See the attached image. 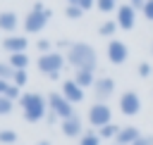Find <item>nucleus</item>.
<instances>
[{"instance_id":"f257e3e1","label":"nucleus","mask_w":153,"mask_h":145,"mask_svg":"<svg viewBox=\"0 0 153 145\" xmlns=\"http://www.w3.org/2000/svg\"><path fill=\"white\" fill-rule=\"evenodd\" d=\"M67 62L74 69H86V71H96V50L88 43H72V48L67 50Z\"/></svg>"},{"instance_id":"f03ea898","label":"nucleus","mask_w":153,"mask_h":145,"mask_svg":"<svg viewBox=\"0 0 153 145\" xmlns=\"http://www.w3.org/2000/svg\"><path fill=\"white\" fill-rule=\"evenodd\" d=\"M19 107L24 112V119L29 124H36L41 119H45V107H48V97L38 95V93H24L19 97Z\"/></svg>"},{"instance_id":"7ed1b4c3","label":"nucleus","mask_w":153,"mask_h":145,"mask_svg":"<svg viewBox=\"0 0 153 145\" xmlns=\"http://www.w3.org/2000/svg\"><path fill=\"white\" fill-rule=\"evenodd\" d=\"M48 19H50V10H45L41 2H36L31 7V12L24 17V31L26 33H38L48 24Z\"/></svg>"},{"instance_id":"20e7f679","label":"nucleus","mask_w":153,"mask_h":145,"mask_svg":"<svg viewBox=\"0 0 153 145\" xmlns=\"http://www.w3.org/2000/svg\"><path fill=\"white\" fill-rule=\"evenodd\" d=\"M67 62V57H62L57 50H53V52H48V55H38V71H43V74H60L62 71V64Z\"/></svg>"},{"instance_id":"39448f33","label":"nucleus","mask_w":153,"mask_h":145,"mask_svg":"<svg viewBox=\"0 0 153 145\" xmlns=\"http://www.w3.org/2000/svg\"><path fill=\"white\" fill-rule=\"evenodd\" d=\"M110 119H112V112H110V107H108L105 102H96V105H91V109H88V121H91V126L103 128V126L112 124Z\"/></svg>"},{"instance_id":"423d86ee","label":"nucleus","mask_w":153,"mask_h":145,"mask_svg":"<svg viewBox=\"0 0 153 145\" xmlns=\"http://www.w3.org/2000/svg\"><path fill=\"white\" fill-rule=\"evenodd\" d=\"M48 107H50V112H55L62 121H65V119H69V116H74L72 102H67L62 93H60V95H57V93H50V95H48Z\"/></svg>"},{"instance_id":"0eeeda50","label":"nucleus","mask_w":153,"mask_h":145,"mask_svg":"<svg viewBox=\"0 0 153 145\" xmlns=\"http://www.w3.org/2000/svg\"><path fill=\"white\" fill-rule=\"evenodd\" d=\"M139 109H141V97H139V93L127 90V93L120 95V112H122V114L134 116V114H139Z\"/></svg>"},{"instance_id":"6e6552de","label":"nucleus","mask_w":153,"mask_h":145,"mask_svg":"<svg viewBox=\"0 0 153 145\" xmlns=\"http://www.w3.org/2000/svg\"><path fill=\"white\" fill-rule=\"evenodd\" d=\"M136 24V10L131 5H120L117 7V26L124 31H131Z\"/></svg>"},{"instance_id":"1a4fd4ad","label":"nucleus","mask_w":153,"mask_h":145,"mask_svg":"<svg viewBox=\"0 0 153 145\" xmlns=\"http://www.w3.org/2000/svg\"><path fill=\"white\" fill-rule=\"evenodd\" d=\"M127 45L122 43V40H117V38H112L110 43H108V59L112 62V64H124L127 62Z\"/></svg>"},{"instance_id":"9d476101","label":"nucleus","mask_w":153,"mask_h":145,"mask_svg":"<svg viewBox=\"0 0 153 145\" xmlns=\"http://www.w3.org/2000/svg\"><path fill=\"white\" fill-rule=\"evenodd\" d=\"M112 93H115V81H112L110 76H103V78H98V81L93 83V95H96L98 102L108 100Z\"/></svg>"},{"instance_id":"9b49d317","label":"nucleus","mask_w":153,"mask_h":145,"mask_svg":"<svg viewBox=\"0 0 153 145\" xmlns=\"http://www.w3.org/2000/svg\"><path fill=\"white\" fill-rule=\"evenodd\" d=\"M62 95H65V100L72 102V105H74V102H81V100H84V88L76 86L74 78H69V81L62 83Z\"/></svg>"},{"instance_id":"f8f14e48","label":"nucleus","mask_w":153,"mask_h":145,"mask_svg":"<svg viewBox=\"0 0 153 145\" xmlns=\"http://www.w3.org/2000/svg\"><path fill=\"white\" fill-rule=\"evenodd\" d=\"M26 45H29V40H26L24 36H7V38L2 40V48H5L10 55H17V52H26Z\"/></svg>"},{"instance_id":"ddd939ff","label":"nucleus","mask_w":153,"mask_h":145,"mask_svg":"<svg viewBox=\"0 0 153 145\" xmlns=\"http://www.w3.org/2000/svg\"><path fill=\"white\" fill-rule=\"evenodd\" d=\"M62 133L65 135H69V138H81L84 135V126H81V119L74 114V116H69V119H65L62 121Z\"/></svg>"},{"instance_id":"4468645a","label":"nucleus","mask_w":153,"mask_h":145,"mask_svg":"<svg viewBox=\"0 0 153 145\" xmlns=\"http://www.w3.org/2000/svg\"><path fill=\"white\" fill-rule=\"evenodd\" d=\"M141 138V133H139V128L136 126H124L120 133H117V138H115V145H131L134 140H139Z\"/></svg>"},{"instance_id":"2eb2a0df","label":"nucleus","mask_w":153,"mask_h":145,"mask_svg":"<svg viewBox=\"0 0 153 145\" xmlns=\"http://www.w3.org/2000/svg\"><path fill=\"white\" fill-rule=\"evenodd\" d=\"M19 26V17L14 12H0V31H7L12 36V31Z\"/></svg>"},{"instance_id":"dca6fc26","label":"nucleus","mask_w":153,"mask_h":145,"mask_svg":"<svg viewBox=\"0 0 153 145\" xmlns=\"http://www.w3.org/2000/svg\"><path fill=\"white\" fill-rule=\"evenodd\" d=\"M74 81H76V86H81V88H88V86L96 83L93 71H86V69H74Z\"/></svg>"},{"instance_id":"f3484780","label":"nucleus","mask_w":153,"mask_h":145,"mask_svg":"<svg viewBox=\"0 0 153 145\" xmlns=\"http://www.w3.org/2000/svg\"><path fill=\"white\" fill-rule=\"evenodd\" d=\"M10 64L14 71H26V64H29V57L26 52H17V55H10Z\"/></svg>"},{"instance_id":"a211bd4d","label":"nucleus","mask_w":153,"mask_h":145,"mask_svg":"<svg viewBox=\"0 0 153 145\" xmlns=\"http://www.w3.org/2000/svg\"><path fill=\"white\" fill-rule=\"evenodd\" d=\"M120 131H122L120 126H115V124H108V126L98 128V135H100V138H117V133H120Z\"/></svg>"},{"instance_id":"6ab92c4d","label":"nucleus","mask_w":153,"mask_h":145,"mask_svg":"<svg viewBox=\"0 0 153 145\" xmlns=\"http://www.w3.org/2000/svg\"><path fill=\"white\" fill-rule=\"evenodd\" d=\"M12 143H17V133L12 128H2L0 131V145H12Z\"/></svg>"},{"instance_id":"aec40b11","label":"nucleus","mask_w":153,"mask_h":145,"mask_svg":"<svg viewBox=\"0 0 153 145\" xmlns=\"http://www.w3.org/2000/svg\"><path fill=\"white\" fill-rule=\"evenodd\" d=\"M12 76H14L12 64H10V62H0V78H2V81H12Z\"/></svg>"},{"instance_id":"412c9836","label":"nucleus","mask_w":153,"mask_h":145,"mask_svg":"<svg viewBox=\"0 0 153 145\" xmlns=\"http://www.w3.org/2000/svg\"><path fill=\"white\" fill-rule=\"evenodd\" d=\"M79 145H100V135H96V133H84L81 138H79Z\"/></svg>"},{"instance_id":"4be33fe9","label":"nucleus","mask_w":153,"mask_h":145,"mask_svg":"<svg viewBox=\"0 0 153 145\" xmlns=\"http://www.w3.org/2000/svg\"><path fill=\"white\" fill-rule=\"evenodd\" d=\"M98 31H100V36H112L117 31V21H103Z\"/></svg>"},{"instance_id":"5701e85b","label":"nucleus","mask_w":153,"mask_h":145,"mask_svg":"<svg viewBox=\"0 0 153 145\" xmlns=\"http://www.w3.org/2000/svg\"><path fill=\"white\" fill-rule=\"evenodd\" d=\"M65 14H67L69 19H79V17L84 14V10L76 7V5H67V7H65Z\"/></svg>"},{"instance_id":"b1692460","label":"nucleus","mask_w":153,"mask_h":145,"mask_svg":"<svg viewBox=\"0 0 153 145\" xmlns=\"http://www.w3.org/2000/svg\"><path fill=\"white\" fill-rule=\"evenodd\" d=\"M96 7L100 12H112L115 10V0H96Z\"/></svg>"},{"instance_id":"393cba45","label":"nucleus","mask_w":153,"mask_h":145,"mask_svg":"<svg viewBox=\"0 0 153 145\" xmlns=\"http://www.w3.org/2000/svg\"><path fill=\"white\" fill-rule=\"evenodd\" d=\"M50 45H53V43H50L48 38H41V40L36 43V48H38V52H41V55H48V52H53V50H50Z\"/></svg>"},{"instance_id":"a878e982","label":"nucleus","mask_w":153,"mask_h":145,"mask_svg":"<svg viewBox=\"0 0 153 145\" xmlns=\"http://www.w3.org/2000/svg\"><path fill=\"white\" fill-rule=\"evenodd\" d=\"M24 83H26V71H14V76H12V86L22 88Z\"/></svg>"},{"instance_id":"bb28decb","label":"nucleus","mask_w":153,"mask_h":145,"mask_svg":"<svg viewBox=\"0 0 153 145\" xmlns=\"http://www.w3.org/2000/svg\"><path fill=\"white\" fill-rule=\"evenodd\" d=\"M10 112H12V100L0 95V114H10Z\"/></svg>"},{"instance_id":"cd10ccee","label":"nucleus","mask_w":153,"mask_h":145,"mask_svg":"<svg viewBox=\"0 0 153 145\" xmlns=\"http://www.w3.org/2000/svg\"><path fill=\"white\" fill-rule=\"evenodd\" d=\"M143 17L148 19V21H153V0H146V5H143Z\"/></svg>"},{"instance_id":"c85d7f7f","label":"nucleus","mask_w":153,"mask_h":145,"mask_svg":"<svg viewBox=\"0 0 153 145\" xmlns=\"http://www.w3.org/2000/svg\"><path fill=\"white\" fill-rule=\"evenodd\" d=\"M139 76H143V78L151 76V64H148V62H141V64H139Z\"/></svg>"},{"instance_id":"c756f323","label":"nucleus","mask_w":153,"mask_h":145,"mask_svg":"<svg viewBox=\"0 0 153 145\" xmlns=\"http://www.w3.org/2000/svg\"><path fill=\"white\" fill-rule=\"evenodd\" d=\"M5 97H10V100L22 97V95H19V88H17V86H10V90H7V95H5Z\"/></svg>"},{"instance_id":"7c9ffc66","label":"nucleus","mask_w":153,"mask_h":145,"mask_svg":"<svg viewBox=\"0 0 153 145\" xmlns=\"http://www.w3.org/2000/svg\"><path fill=\"white\" fill-rule=\"evenodd\" d=\"M151 143H153V135H141V138L134 140L131 145H151Z\"/></svg>"},{"instance_id":"2f4dec72","label":"nucleus","mask_w":153,"mask_h":145,"mask_svg":"<svg viewBox=\"0 0 153 145\" xmlns=\"http://www.w3.org/2000/svg\"><path fill=\"white\" fill-rule=\"evenodd\" d=\"M93 5H96V0H79V5H76V7H81V10L86 12V10H91Z\"/></svg>"},{"instance_id":"473e14b6","label":"nucleus","mask_w":153,"mask_h":145,"mask_svg":"<svg viewBox=\"0 0 153 145\" xmlns=\"http://www.w3.org/2000/svg\"><path fill=\"white\" fill-rule=\"evenodd\" d=\"M10 86H12L10 81H2V78H0V95H7V90H10Z\"/></svg>"},{"instance_id":"72a5a7b5","label":"nucleus","mask_w":153,"mask_h":145,"mask_svg":"<svg viewBox=\"0 0 153 145\" xmlns=\"http://www.w3.org/2000/svg\"><path fill=\"white\" fill-rule=\"evenodd\" d=\"M129 5H131L134 10H143V5H146V0H129Z\"/></svg>"},{"instance_id":"f704fd0d","label":"nucleus","mask_w":153,"mask_h":145,"mask_svg":"<svg viewBox=\"0 0 153 145\" xmlns=\"http://www.w3.org/2000/svg\"><path fill=\"white\" fill-rule=\"evenodd\" d=\"M57 48H60V50H69L72 43H69V40H57Z\"/></svg>"},{"instance_id":"c9c22d12","label":"nucleus","mask_w":153,"mask_h":145,"mask_svg":"<svg viewBox=\"0 0 153 145\" xmlns=\"http://www.w3.org/2000/svg\"><path fill=\"white\" fill-rule=\"evenodd\" d=\"M45 119H48V124H50V126H53V124H55V119H60V116H57V114H55V112H50V114H48V116H45Z\"/></svg>"},{"instance_id":"e433bc0d","label":"nucleus","mask_w":153,"mask_h":145,"mask_svg":"<svg viewBox=\"0 0 153 145\" xmlns=\"http://www.w3.org/2000/svg\"><path fill=\"white\" fill-rule=\"evenodd\" d=\"M67 2H69V5H79V0H67Z\"/></svg>"},{"instance_id":"4c0bfd02","label":"nucleus","mask_w":153,"mask_h":145,"mask_svg":"<svg viewBox=\"0 0 153 145\" xmlns=\"http://www.w3.org/2000/svg\"><path fill=\"white\" fill-rule=\"evenodd\" d=\"M38 145H50V143H48V140H41V143H38Z\"/></svg>"},{"instance_id":"58836bf2","label":"nucleus","mask_w":153,"mask_h":145,"mask_svg":"<svg viewBox=\"0 0 153 145\" xmlns=\"http://www.w3.org/2000/svg\"><path fill=\"white\" fill-rule=\"evenodd\" d=\"M151 52H153V45H151Z\"/></svg>"},{"instance_id":"ea45409f","label":"nucleus","mask_w":153,"mask_h":145,"mask_svg":"<svg viewBox=\"0 0 153 145\" xmlns=\"http://www.w3.org/2000/svg\"><path fill=\"white\" fill-rule=\"evenodd\" d=\"M151 145H153V143H151Z\"/></svg>"}]
</instances>
